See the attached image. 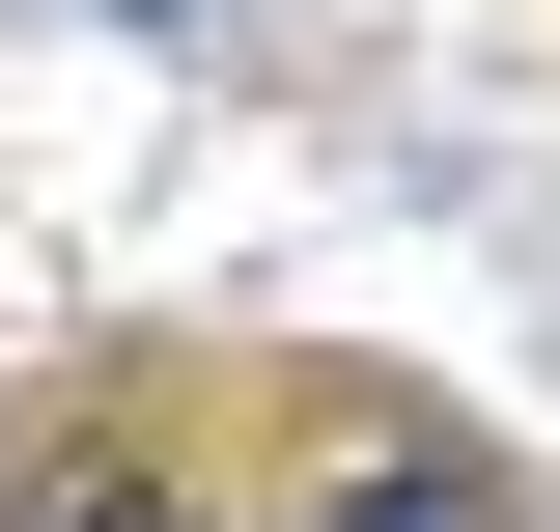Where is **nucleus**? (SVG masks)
I'll return each mask as SVG.
<instances>
[{
	"instance_id": "f257e3e1",
	"label": "nucleus",
	"mask_w": 560,
	"mask_h": 532,
	"mask_svg": "<svg viewBox=\"0 0 560 532\" xmlns=\"http://www.w3.org/2000/svg\"><path fill=\"white\" fill-rule=\"evenodd\" d=\"M337 532H504V505H477V476H364Z\"/></svg>"
},
{
	"instance_id": "f03ea898",
	"label": "nucleus",
	"mask_w": 560,
	"mask_h": 532,
	"mask_svg": "<svg viewBox=\"0 0 560 532\" xmlns=\"http://www.w3.org/2000/svg\"><path fill=\"white\" fill-rule=\"evenodd\" d=\"M84 532H168V505H140V476H84Z\"/></svg>"
}]
</instances>
